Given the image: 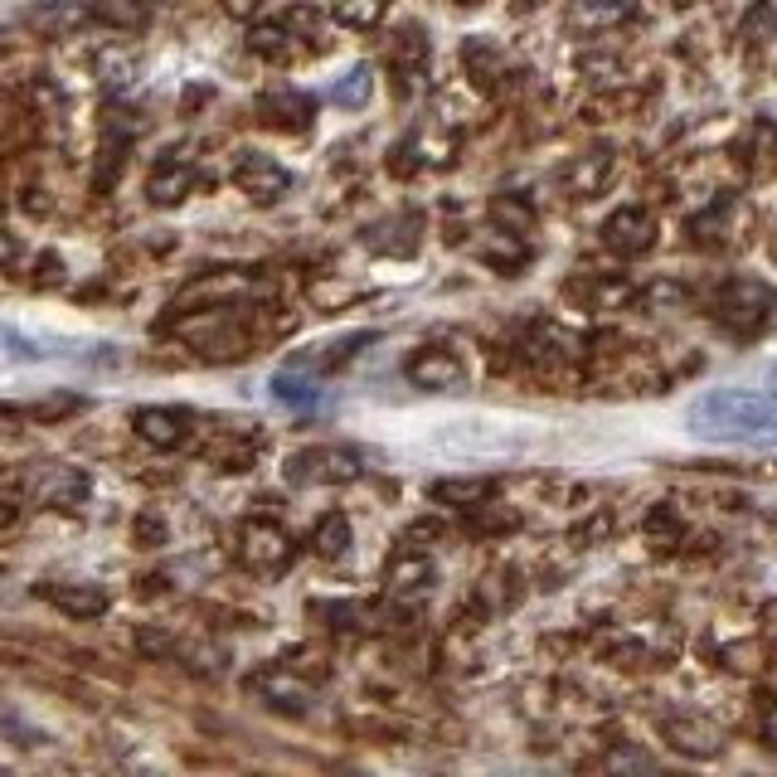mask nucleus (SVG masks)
Wrapping results in <instances>:
<instances>
[{"label": "nucleus", "mask_w": 777, "mask_h": 777, "mask_svg": "<svg viewBox=\"0 0 777 777\" xmlns=\"http://www.w3.org/2000/svg\"><path fill=\"white\" fill-rule=\"evenodd\" d=\"M690 433L709 443H749L773 447L777 443V393L773 389H705L685 413Z\"/></svg>", "instance_id": "1"}, {"label": "nucleus", "mask_w": 777, "mask_h": 777, "mask_svg": "<svg viewBox=\"0 0 777 777\" xmlns=\"http://www.w3.org/2000/svg\"><path fill=\"white\" fill-rule=\"evenodd\" d=\"M719 321L739 335H758L777 321V292L768 283H753V277H734L719 292Z\"/></svg>", "instance_id": "2"}, {"label": "nucleus", "mask_w": 777, "mask_h": 777, "mask_svg": "<svg viewBox=\"0 0 777 777\" xmlns=\"http://www.w3.org/2000/svg\"><path fill=\"white\" fill-rule=\"evenodd\" d=\"M359 471H365L359 457L345 447H307L287 461V481H297V487H345Z\"/></svg>", "instance_id": "3"}, {"label": "nucleus", "mask_w": 777, "mask_h": 777, "mask_svg": "<svg viewBox=\"0 0 777 777\" xmlns=\"http://www.w3.org/2000/svg\"><path fill=\"white\" fill-rule=\"evenodd\" d=\"M239 555H243V564L253 569V573H263V579H273V573H283L292 564V535L283 530V525H273V521H248L243 530H239Z\"/></svg>", "instance_id": "4"}, {"label": "nucleus", "mask_w": 777, "mask_h": 777, "mask_svg": "<svg viewBox=\"0 0 777 777\" xmlns=\"http://www.w3.org/2000/svg\"><path fill=\"white\" fill-rule=\"evenodd\" d=\"M233 180H239V190L253 199V205H277V199L292 190V171L263 151H243L239 165H233Z\"/></svg>", "instance_id": "5"}, {"label": "nucleus", "mask_w": 777, "mask_h": 777, "mask_svg": "<svg viewBox=\"0 0 777 777\" xmlns=\"http://www.w3.org/2000/svg\"><path fill=\"white\" fill-rule=\"evenodd\" d=\"M141 443L161 447V453H175V447H185L190 437V413L185 409H137V419H132Z\"/></svg>", "instance_id": "6"}, {"label": "nucleus", "mask_w": 777, "mask_h": 777, "mask_svg": "<svg viewBox=\"0 0 777 777\" xmlns=\"http://www.w3.org/2000/svg\"><path fill=\"white\" fill-rule=\"evenodd\" d=\"M651 239H656V224H651L647 209H617L613 219L603 224V243L613 248V253H622V258L647 253Z\"/></svg>", "instance_id": "7"}, {"label": "nucleus", "mask_w": 777, "mask_h": 777, "mask_svg": "<svg viewBox=\"0 0 777 777\" xmlns=\"http://www.w3.org/2000/svg\"><path fill=\"white\" fill-rule=\"evenodd\" d=\"M93 491V481L83 477L78 467H64V461H54V467H39L35 477V495L49 505H59V511H73V505H83V495Z\"/></svg>", "instance_id": "8"}, {"label": "nucleus", "mask_w": 777, "mask_h": 777, "mask_svg": "<svg viewBox=\"0 0 777 777\" xmlns=\"http://www.w3.org/2000/svg\"><path fill=\"white\" fill-rule=\"evenodd\" d=\"M409 379L419 389H457L461 385V365L453 351H437V345H427L409 359Z\"/></svg>", "instance_id": "9"}, {"label": "nucleus", "mask_w": 777, "mask_h": 777, "mask_svg": "<svg viewBox=\"0 0 777 777\" xmlns=\"http://www.w3.org/2000/svg\"><path fill=\"white\" fill-rule=\"evenodd\" d=\"M39 598L64 607L69 617H103L107 613V593L93 589V583H44Z\"/></svg>", "instance_id": "10"}, {"label": "nucleus", "mask_w": 777, "mask_h": 777, "mask_svg": "<svg viewBox=\"0 0 777 777\" xmlns=\"http://www.w3.org/2000/svg\"><path fill=\"white\" fill-rule=\"evenodd\" d=\"M273 399L287 403V409H311L321 399V385L307 375V365H287L273 375Z\"/></svg>", "instance_id": "11"}, {"label": "nucleus", "mask_w": 777, "mask_h": 777, "mask_svg": "<svg viewBox=\"0 0 777 777\" xmlns=\"http://www.w3.org/2000/svg\"><path fill=\"white\" fill-rule=\"evenodd\" d=\"M88 15L112 30H141L146 20H151V5H146V0H93Z\"/></svg>", "instance_id": "12"}, {"label": "nucleus", "mask_w": 777, "mask_h": 777, "mask_svg": "<svg viewBox=\"0 0 777 777\" xmlns=\"http://www.w3.org/2000/svg\"><path fill=\"white\" fill-rule=\"evenodd\" d=\"M369 88H375V73H369V64H355V69L331 88V103H335V107H365V103H369Z\"/></svg>", "instance_id": "13"}, {"label": "nucleus", "mask_w": 777, "mask_h": 777, "mask_svg": "<svg viewBox=\"0 0 777 777\" xmlns=\"http://www.w3.org/2000/svg\"><path fill=\"white\" fill-rule=\"evenodd\" d=\"M258 112H263V117H273V112H287V127H307V122H311V98H301V93H292V88H287V93H267L263 98V103H258Z\"/></svg>", "instance_id": "14"}, {"label": "nucleus", "mask_w": 777, "mask_h": 777, "mask_svg": "<svg viewBox=\"0 0 777 777\" xmlns=\"http://www.w3.org/2000/svg\"><path fill=\"white\" fill-rule=\"evenodd\" d=\"M351 549V521L345 515H325L317 525V555L321 559H341Z\"/></svg>", "instance_id": "15"}, {"label": "nucleus", "mask_w": 777, "mask_h": 777, "mask_svg": "<svg viewBox=\"0 0 777 777\" xmlns=\"http://www.w3.org/2000/svg\"><path fill=\"white\" fill-rule=\"evenodd\" d=\"M195 180H199L195 165H180V171H171V175H156V180H151V199H156V205H171V199L185 195Z\"/></svg>", "instance_id": "16"}, {"label": "nucleus", "mask_w": 777, "mask_h": 777, "mask_svg": "<svg viewBox=\"0 0 777 777\" xmlns=\"http://www.w3.org/2000/svg\"><path fill=\"white\" fill-rule=\"evenodd\" d=\"M389 583L393 589H427V583H433V564H427V559H399V564L389 569Z\"/></svg>", "instance_id": "17"}, {"label": "nucleus", "mask_w": 777, "mask_h": 777, "mask_svg": "<svg viewBox=\"0 0 777 777\" xmlns=\"http://www.w3.org/2000/svg\"><path fill=\"white\" fill-rule=\"evenodd\" d=\"M379 15H385V0H341V5H335V20H341V25H375Z\"/></svg>", "instance_id": "18"}, {"label": "nucleus", "mask_w": 777, "mask_h": 777, "mask_svg": "<svg viewBox=\"0 0 777 777\" xmlns=\"http://www.w3.org/2000/svg\"><path fill=\"white\" fill-rule=\"evenodd\" d=\"M437 501H481L487 495V481H443V487H433Z\"/></svg>", "instance_id": "19"}, {"label": "nucleus", "mask_w": 777, "mask_h": 777, "mask_svg": "<svg viewBox=\"0 0 777 777\" xmlns=\"http://www.w3.org/2000/svg\"><path fill=\"white\" fill-rule=\"evenodd\" d=\"M758 30H763V35H773V30H777V0L753 5V15L743 20V39H758Z\"/></svg>", "instance_id": "20"}, {"label": "nucleus", "mask_w": 777, "mask_h": 777, "mask_svg": "<svg viewBox=\"0 0 777 777\" xmlns=\"http://www.w3.org/2000/svg\"><path fill=\"white\" fill-rule=\"evenodd\" d=\"M224 5H229V15H253L258 0H224Z\"/></svg>", "instance_id": "21"}, {"label": "nucleus", "mask_w": 777, "mask_h": 777, "mask_svg": "<svg viewBox=\"0 0 777 777\" xmlns=\"http://www.w3.org/2000/svg\"><path fill=\"white\" fill-rule=\"evenodd\" d=\"M768 389L777 393V365H773V375H768Z\"/></svg>", "instance_id": "22"}]
</instances>
